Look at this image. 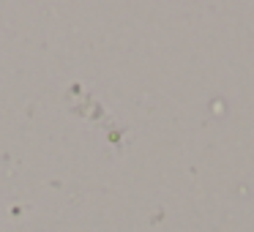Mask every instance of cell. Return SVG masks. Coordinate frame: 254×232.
<instances>
[]
</instances>
